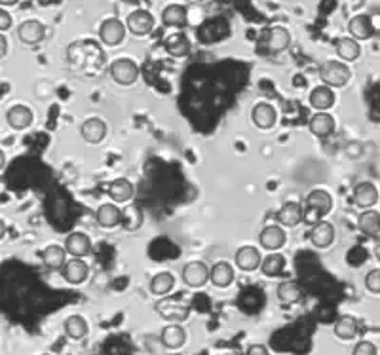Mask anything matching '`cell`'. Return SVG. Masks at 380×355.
<instances>
[{"label":"cell","instance_id":"1","mask_svg":"<svg viewBox=\"0 0 380 355\" xmlns=\"http://www.w3.org/2000/svg\"><path fill=\"white\" fill-rule=\"evenodd\" d=\"M333 209V198L327 190L316 188L304 200V222L316 226L325 215H329Z\"/></svg>","mask_w":380,"mask_h":355},{"label":"cell","instance_id":"2","mask_svg":"<svg viewBox=\"0 0 380 355\" xmlns=\"http://www.w3.org/2000/svg\"><path fill=\"white\" fill-rule=\"evenodd\" d=\"M291 46V33L286 27H272L262 34L259 50L264 55H278Z\"/></svg>","mask_w":380,"mask_h":355},{"label":"cell","instance_id":"3","mask_svg":"<svg viewBox=\"0 0 380 355\" xmlns=\"http://www.w3.org/2000/svg\"><path fill=\"white\" fill-rule=\"evenodd\" d=\"M350 75L352 73H350V67L346 65V61H325L320 67L321 82L325 86H331V88H342V86H346L348 80H350Z\"/></svg>","mask_w":380,"mask_h":355},{"label":"cell","instance_id":"4","mask_svg":"<svg viewBox=\"0 0 380 355\" xmlns=\"http://www.w3.org/2000/svg\"><path fill=\"white\" fill-rule=\"evenodd\" d=\"M109 75L116 84L131 86L136 84L137 78H139V67H137L136 61L122 57V60H116L110 63Z\"/></svg>","mask_w":380,"mask_h":355},{"label":"cell","instance_id":"5","mask_svg":"<svg viewBox=\"0 0 380 355\" xmlns=\"http://www.w3.org/2000/svg\"><path fill=\"white\" fill-rule=\"evenodd\" d=\"M183 281L188 287H203L207 281H212V268L202 261H190L183 268Z\"/></svg>","mask_w":380,"mask_h":355},{"label":"cell","instance_id":"6","mask_svg":"<svg viewBox=\"0 0 380 355\" xmlns=\"http://www.w3.org/2000/svg\"><path fill=\"white\" fill-rule=\"evenodd\" d=\"M126 31V23H122L116 17H109V19H105L101 23V27H99V38H101V42L107 44V46H118V44L124 42Z\"/></svg>","mask_w":380,"mask_h":355},{"label":"cell","instance_id":"7","mask_svg":"<svg viewBox=\"0 0 380 355\" xmlns=\"http://www.w3.org/2000/svg\"><path fill=\"white\" fill-rule=\"evenodd\" d=\"M46 36V27L38 19H27L21 25L17 27V38L19 42L25 46H36L40 44Z\"/></svg>","mask_w":380,"mask_h":355},{"label":"cell","instance_id":"8","mask_svg":"<svg viewBox=\"0 0 380 355\" xmlns=\"http://www.w3.org/2000/svg\"><path fill=\"white\" fill-rule=\"evenodd\" d=\"M126 27L127 31L136 36H147L154 29V17L147 10H136L126 17Z\"/></svg>","mask_w":380,"mask_h":355},{"label":"cell","instance_id":"9","mask_svg":"<svg viewBox=\"0 0 380 355\" xmlns=\"http://www.w3.org/2000/svg\"><path fill=\"white\" fill-rule=\"evenodd\" d=\"M288 241V234L281 224H270V226H264L259 234V244L262 249L266 251H278L281 247L286 246Z\"/></svg>","mask_w":380,"mask_h":355},{"label":"cell","instance_id":"10","mask_svg":"<svg viewBox=\"0 0 380 355\" xmlns=\"http://www.w3.org/2000/svg\"><path fill=\"white\" fill-rule=\"evenodd\" d=\"M156 312L158 315H162L164 319H168L171 323H181L185 321L190 313V308L183 302H177V300H171V298H164L156 304Z\"/></svg>","mask_w":380,"mask_h":355},{"label":"cell","instance_id":"11","mask_svg":"<svg viewBox=\"0 0 380 355\" xmlns=\"http://www.w3.org/2000/svg\"><path fill=\"white\" fill-rule=\"evenodd\" d=\"M61 276L63 279L71 283V285H80V283H84L88 276H90V266L82 261V259H76L73 257L71 261L65 263V266L61 268Z\"/></svg>","mask_w":380,"mask_h":355},{"label":"cell","instance_id":"12","mask_svg":"<svg viewBox=\"0 0 380 355\" xmlns=\"http://www.w3.org/2000/svg\"><path fill=\"white\" fill-rule=\"evenodd\" d=\"M352 202H354V205L364 207V209L372 207L375 203L379 202V190H377V186L369 183V181H364V183L355 185L354 190H352Z\"/></svg>","mask_w":380,"mask_h":355},{"label":"cell","instance_id":"13","mask_svg":"<svg viewBox=\"0 0 380 355\" xmlns=\"http://www.w3.org/2000/svg\"><path fill=\"white\" fill-rule=\"evenodd\" d=\"M234 261H236V266L242 272H255L257 268H261L262 257L257 247L244 246L236 251Z\"/></svg>","mask_w":380,"mask_h":355},{"label":"cell","instance_id":"14","mask_svg":"<svg viewBox=\"0 0 380 355\" xmlns=\"http://www.w3.org/2000/svg\"><path fill=\"white\" fill-rule=\"evenodd\" d=\"M276 219H278V222L281 226H286V228H295V226H299L304 220V209L295 202L283 203V205L279 207V211L276 213Z\"/></svg>","mask_w":380,"mask_h":355},{"label":"cell","instance_id":"15","mask_svg":"<svg viewBox=\"0 0 380 355\" xmlns=\"http://www.w3.org/2000/svg\"><path fill=\"white\" fill-rule=\"evenodd\" d=\"M65 249L71 257L76 259H84L92 253V239L86 236L84 232H73L65 239Z\"/></svg>","mask_w":380,"mask_h":355},{"label":"cell","instance_id":"16","mask_svg":"<svg viewBox=\"0 0 380 355\" xmlns=\"http://www.w3.org/2000/svg\"><path fill=\"white\" fill-rule=\"evenodd\" d=\"M80 137L86 143L99 144L107 137V124L101 118H88L80 126Z\"/></svg>","mask_w":380,"mask_h":355},{"label":"cell","instance_id":"17","mask_svg":"<svg viewBox=\"0 0 380 355\" xmlns=\"http://www.w3.org/2000/svg\"><path fill=\"white\" fill-rule=\"evenodd\" d=\"M97 224L105 230H112L116 226H122V209L114 203H103L95 213Z\"/></svg>","mask_w":380,"mask_h":355},{"label":"cell","instance_id":"18","mask_svg":"<svg viewBox=\"0 0 380 355\" xmlns=\"http://www.w3.org/2000/svg\"><path fill=\"white\" fill-rule=\"evenodd\" d=\"M335 92H333V88L331 86H318V88H314L310 95H308V103H310V107L316 110H320V112H325V110H329L333 105H335Z\"/></svg>","mask_w":380,"mask_h":355},{"label":"cell","instance_id":"19","mask_svg":"<svg viewBox=\"0 0 380 355\" xmlns=\"http://www.w3.org/2000/svg\"><path fill=\"white\" fill-rule=\"evenodd\" d=\"M160 340L162 344L168 347V350H179V347L185 346L186 332L179 323H169V325H166V327L162 329Z\"/></svg>","mask_w":380,"mask_h":355},{"label":"cell","instance_id":"20","mask_svg":"<svg viewBox=\"0 0 380 355\" xmlns=\"http://www.w3.org/2000/svg\"><path fill=\"white\" fill-rule=\"evenodd\" d=\"M310 241L314 247L318 249H327L333 246L335 241V228L331 222H318L316 226H312L310 230Z\"/></svg>","mask_w":380,"mask_h":355},{"label":"cell","instance_id":"21","mask_svg":"<svg viewBox=\"0 0 380 355\" xmlns=\"http://www.w3.org/2000/svg\"><path fill=\"white\" fill-rule=\"evenodd\" d=\"M251 118H253L255 126L261 127V129H270L276 120H278V112L272 107L270 103H259L255 105L253 112H251Z\"/></svg>","mask_w":380,"mask_h":355},{"label":"cell","instance_id":"22","mask_svg":"<svg viewBox=\"0 0 380 355\" xmlns=\"http://www.w3.org/2000/svg\"><path fill=\"white\" fill-rule=\"evenodd\" d=\"M348 31H350L352 38H355V40H367L375 33V27H372L371 17L365 16V14H359V16H354L350 19Z\"/></svg>","mask_w":380,"mask_h":355},{"label":"cell","instance_id":"23","mask_svg":"<svg viewBox=\"0 0 380 355\" xmlns=\"http://www.w3.org/2000/svg\"><path fill=\"white\" fill-rule=\"evenodd\" d=\"M162 23L173 29H183L188 23V12L181 4H169L168 8L162 12Z\"/></svg>","mask_w":380,"mask_h":355},{"label":"cell","instance_id":"24","mask_svg":"<svg viewBox=\"0 0 380 355\" xmlns=\"http://www.w3.org/2000/svg\"><path fill=\"white\" fill-rule=\"evenodd\" d=\"M33 110L25 105H16L6 112V120H8L10 127H14V129H27L33 124Z\"/></svg>","mask_w":380,"mask_h":355},{"label":"cell","instance_id":"25","mask_svg":"<svg viewBox=\"0 0 380 355\" xmlns=\"http://www.w3.org/2000/svg\"><path fill=\"white\" fill-rule=\"evenodd\" d=\"M67 249L65 246H48L42 251V263L48 270H61L67 263Z\"/></svg>","mask_w":380,"mask_h":355},{"label":"cell","instance_id":"26","mask_svg":"<svg viewBox=\"0 0 380 355\" xmlns=\"http://www.w3.org/2000/svg\"><path fill=\"white\" fill-rule=\"evenodd\" d=\"M335 51H337L338 60L346 61V63H352V61L359 60L362 55V46L359 42L352 38V36H346V38H340L335 46Z\"/></svg>","mask_w":380,"mask_h":355},{"label":"cell","instance_id":"27","mask_svg":"<svg viewBox=\"0 0 380 355\" xmlns=\"http://www.w3.org/2000/svg\"><path fill=\"white\" fill-rule=\"evenodd\" d=\"M190 40L185 33H175L168 36L166 40V51L171 57H186L190 53Z\"/></svg>","mask_w":380,"mask_h":355},{"label":"cell","instance_id":"28","mask_svg":"<svg viewBox=\"0 0 380 355\" xmlns=\"http://www.w3.org/2000/svg\"><path fill=\"white\" fill-rule=\"evenodd\" d=\"M310 131L316 137H321V139L333 135V131H335V120L327 112H318L310 120Z\"/></svg>","mask_w":380,"mask_h":355},{"label":"cell","instance_id":"29","mask_svg":"<svg viewBox=\"0 0 380 355\" xmlns=\"http://www.w3.org/2000/svg\"><path fill=\"white\" fill-rule=\"evenodd\" d=\"M134 192H136V188L127 179H116L109 185V196L116 203L129 202L134 198Z\"/></svg>","mask_w":380,"mask_h":355},{"label":"cell","instance_id":"30","mask_svg":"<svg viewBox=\"0 0 380 355\" xmlns=\"http://www.w3.org/2000/svg\"><path fill=\"white\" fill-rule=\"evenodd\" d=\"M357 228L367 236H377L380 234V213L375 209H365L357 217Z\"/></svg>","mask_w":380,"mask_h":355},{"label":"cell","instance_id":"31","mask_svg":"<svg viewBox=\"0 0 380 355\" xmlns=\"http://www.w3.org/2000/svg\"><path fill=\"white\" fill-rule=\"evenodd\" d=\"M234 281V268L228 263H217L213 264L212 268V283L215 287L219 289H227L230 283Z\"/></svg>","mask_w":380,"mask_h":355},{"label":"cell","instance_id":"32","mask_svg":"<svg viewBox=\"0 0 380 355\" xmlns=\"http://www.w3.org/2000/svg\"><path fill=\"white\" fill-rule=\"evenodd\" d=\"M143 211L139 205H127L126 209L122 211V228L126 232H136L143 226Z\"/></svg>","mask_w":380,"mask_h":355},{"label":"cell","instance_id":"33","mask_svg":"<svg viewBox=\"0 0 380 355\" xmlns=\"http://www.w3.org/2000/svg\"><path fill=\"white\" fill-rule=\"evenodd\" d=\"M276 295H278L279 304L291 306L303 298V289L299 287L295 281H286V283H281V285H279L278 291H276Z\"/></svg>","mask_w":380,"mask_h":355},{"label":"cell","instance_id":"34","mask_svg":"<svg viewBox=\"0 0 380 355\" xmlns=\"http://www.w3.org/2000/svg\"><path fill=\"white\" fill-rule=\"evenodd\" d=\"M63 329H65V334L68 339L80 340L88 334V321L82 315H68L63 323Z\"/></svg>","mask_w":380,"mask_h":355},{"label":"cell","instance_id":"35","mask_svg":"<svg viewBox=\"0 0 380 355\" xmlns=\"http://www.w3.org/2000/svg\"><path fill=\"white\" fill-rule=\"evenodd\" d=\"M286 257L279 253L268 254L266 259H262L261 272L266 278H278L281 272L286 270Z\"/></svg>","mask_w":380,"mask_h":355},{"label":"cell","instance_id":"36","mask_svg":"<svg viewBox=\"0 0 380 355\" xmlns=\"http://www.w3.org/2000/svg\"><path fill=\"white\" fill-rule=\"evenodd\" d=\"M175 287V278L169 272H160L151 279V291L152 295L156 296H166L169 295Z\"/></svg>","mask_w":380,"mask_h":355},{"label":"cell","instance_id":"37","mask_svg":"<svg viewBox=\"0 0 380 355\" xmlns=\"http://www.w3.org/2000/svg\"><path fill=\"white\" fill-rule=\"evenodd\" d=\"M335 337L340 340H352L357 334V321L352 315H342L335 323Z\"/></svg>","mask_w":380,"mask_h":355},{"label":"cell","instance_id":"38","mask_svg":"<svg viewBox=\"0 0 380 355\" xmlns=\"http://www.w3.org/2000/svg\"><path fill=\"white\" fill-rule=\"evenodd\" d=\"M365 287L372 295H380V270H371L365 276Z\"/></svg>","mask_w":380,"mask_h":355},{"label":"cell","instance_id":"39","mask_svg":"<svg viewBox=\"0 0 380 355\" xmlns=\"http://www.w3.org/2000/svg\"><path fill=\"white\" fill-rule=\"evenodd\" d=\"M352 355H379V350L372 342H367V340H362L357 342L352 350Z\"/></svg>","mask_w":380,"mask_h":355},{"label":"cell","instance_id":"40","mask_svg":"<svg viewBox=\"0 0 380 355\" xmlns=\"http://www.w3.org/2000/svg\"><path fill=\"white\" fill-rule=\"evenodd\" d=\"M10 27H12V16H10L6 10H0V31L6 33Z\"/></svg>","mask_w":380,"mask_h":355},{"label":"cell","instance_id":"41","mask_svg":"<svg viewBox=\"0 0 380 355\" xmlns=\"http://www.w3.org/2000/svg\"><path fill=\"white\" fill-rule=\"evenodd\" d=\"M245 355H270L268 347L262 346V344H253V346L247 347V354Z\"/></svg>","mask_w":380,"mask_h":355},{"label":"cell","instance_id":"42","mask_svg":"<svg viewBox=\"0 0 380 355\" xmlns=\"http://www.w3.org/2000/svg\"><path fill=\"white\" fill-rule=\"evenodd\" d=\"M6 53H8V46H6V36L2 34V36H0V57L4 60Z\"/></svg>","mask_w":380,"mask_h":355},{"label":"cell","instance_id":"43","mask_svg":"<svg viewBox=\"0 0 380 355\" xmlns=\"http://www.w3.org/2000/svg\"><path fill=\"white\" fill-rule=\"evenodd\" d=\"M4 166H6V154L0 153V171H4Z\"/></svg>","mask_w":380,"mask_h":355},{"label":"cell","instance_id":"44","mask_svg":"<svg viewBox=\"0 0 380 355\" xmlns=\"http://www.w3.org/2000/svg\"><path fill=\"white\" fill-rule=\"evenodd\" d=\"M19 0H0V4L2 6H14V4H17Z\"/></svg>","mask_w":380,"mask_h":355},{"label":"cell","instance_id":"45","mask_svg":"<svg viewBox=\"0 0 380 355\" xmlns=\"http://www.w3.org/2000/svg\"><path fill=\"white\" fill-rule=\"evenodd\" d=\"M375 257H377V261L380 263V244L377 247H375Z\"/></svg>","mask_w":380,"mask_h":355},{"label":"cell","instance_id":"46","mask_svg":"<svg viewBox=\"0 0 380 355\" xmlns=\"http://www.w3.org/2000/svg\"><path fill=\"white\" fill-rule=\"evenodd\" d=\"M42 355H50V354H42Z\"/></svg>","mask_w":380,"mask_h":355}]
</instances>
